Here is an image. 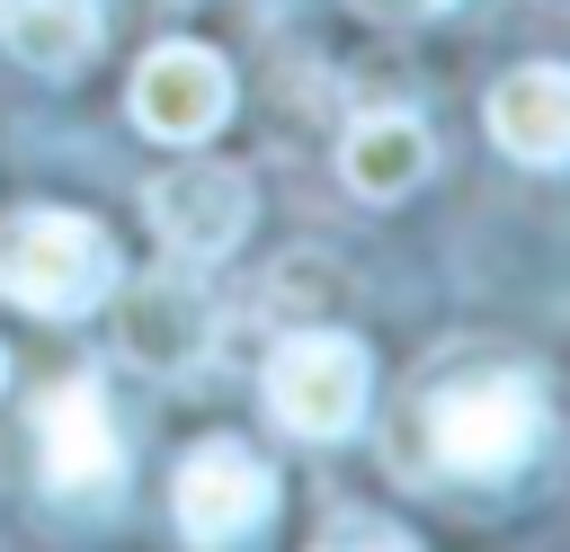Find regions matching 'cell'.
Here are the masks:
<instances>
[{"instance_id": "1", "label": "cell", "mask_w": 570, "mask_h": 552, "mask_svg": "<svg viewBox=\"0 0 570 552\" xmlns=\"http://www.w3.org/2000/svg\"><path fill=\"white\" fill-rule=\"evenodd\" d=\"M543 418H552L543 383H534L525 365H499V374L445 383V392L428 401V454H436L445 472L490 481V472H517V463L543 445Z\"/></svg>"}, {"instance_id": "2", "label": "cell", "mask_w": 570, "mask_h": 552, "mask_svg": "<svg viewBox=\"0 0 570 552\" xmlns=\"http://www.w3.org/2000/svg\"><path fill=\"white\" fill-rule=\"evenodd\" d=\"M116 285V240L89 223V214H62V205H27L0 223V294L62 321V312H89L98 294Z\"/></svg>"}, {"instance_id": "3", "label": "cell", "mask_w": 570, "mask_h": 552, "mask_svg": "<svg viewBox=\"0 0 570 552\" xmlns=\"http://www.w3.org/2000/svg\"><path fill=\"white\" fill-rule=\"evenodd\" d=\"M365 347L338 338V329H294L276 356H267V418L303 445H338L356 418H365Z\"/></svg>"}, {"instance_id": "4", "label": "cell", "mask_w": 570, "mask_h": 552, "mask_svg": "<svg viewBox=\"0 0 570 552\" xmlns=\"http://www.w3.org/2000/svg\"><path fill=\"white\" fill-rule=\"evenodd\" d=\"M36 463H45V490L71 499V507H107L125 490V445H116V418L98 401V383H53L45 410H36Z\"/></svg>"}, {"instance_id": "5", "label": "cell", "mask_w": 570, "mask_h": 552, "mask_svg": "<svg viewBox=\"0 0 570 552\" xmlns=\"http://www.w3.org/2000/svg\"><path fill=\"white\" fill-rule=\"evenodd\" d=\"M169 507H178V534H187V543H249V534L267 525V507H276V472H267L249 445L214 436V445H196V454L178 463Z\"/></svg>"}, {"instance_id": "6", "label": "cell", "mask_w": 570, "mask_h": 552, "mask_svg": "<svg viewBox=\"0 0 570 552\" xmlns=\"http://www.w3.org/2000/svg\"><path fill=\"white\" fill-rule=\"evenodd\" d=\"M125 107H134V125L151 142H205L232 116V62L214 45H151Z\"/></svg>"}, {"instance_id": "7", "label": "cell", "mask_w": 570, "mask_h": 552, "mask_svg": "<svg viewBox=\"0 0 570 552\" xmlns=\"http://www.w3.org/2000/svg\"><path fill=\"white\" fill-rule=\"evenodd\" d=\"M142 214L160 231V249L178 258H223L240 231H249V178L232 160H178L142 187Z\"/></svg>"}, {"instance_id": "8", "label": "cell", "mask_w": 570, "mask_h": 552, "mask_svg": "<svg viewBox=\"0 0 570 552\" xmlns=\"http://www.w3.org/2000/svg\"><path fill=\"white\" fill-rule=\"evenodd\" d=\"M116 294V347L151 374H187L205 365L214 347V303L187 285V276H134V285H107Z\"/></svg>"}, {"instance_id": "9", "label": "cell", "mask_w": 570, "mask_h": 552, "mask_svg": "<svg viewBox=\"0 0 570 552\" xmlns=\"http://www.w3.org/2000/svg\"><path fill=\"white\" fill-rule=\"evenodd\" d=\"M490 142L508 151V160H525V169H552L561 151H570V71L561 62H525V71H508L499 89H490Z\"/></svg>"}, {"instance_id": "10", "label": "cell", "mask_w": 570, "mask_h": 552, "mask_svg": "<svg viewBox=\"0 0 570 552\" xmlns=\"http://www.w3.org/2000/svg\"><path fill=\"white\" fill-rule=\"evenodd\" d=\"M436 169V134L419 125V116H401V107H383V116H356L347 125V151H338V178L356 187V196H374V205H392V196H410L419 178Z\"/></svg>"}, {"instance_id": "11", "label": "cell", "mask_w": 570, "mask_h": 552, "mask_svg": "<svg viewBox=\"0 0 570 552\" xmlns=\"http://www.w3.org/2000/svg\"><path fill=\"white\" fill-rule=\"evenodd\" d=\"M0 45L45 71V80H71L89 53H98V0H0Z\"/></svg>"}, {"instance_id": "12", "label": "cell", "mask_w": 570, "mask_h": 552, "mask_svg": "<svg viewBox=\"0 0 570 552\" xmlns=\"http://www.w3.org/2000/svg\"><path fill=\"white\" fill-rule=\"evenodd\" d=\"M321 543H383V552H410V534H401V525H347V516H338V525H321Z\"/></svg>"}, {"instance_id": "13", "label": "cell", "mask_w": 570, "mask_h": 552, "mask_svg": "<svg viewBox=\"0 0 570 552\" xmlns=\"http://www.w3.org/2000/svg\"><path fill=\"white\" fill-rule=\"evenodd\" d=\"M401 9H410V18H436V9H445V0H401Z\"/></svg>"}, {"instance_id": "14", "label": "cell", "mask_w": 570, "mask_h": 552, "mask_svg": "<svg viewBox=\"0 0 570 552\" xmlns=\"http://www.w3.org/2000/svg\"><path fill=\"white\" fill-rule=\"evenodd\" d=\"M0 383H9V356H0Z\"/></svg>"}]
</instances>
